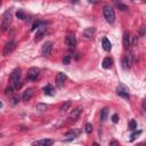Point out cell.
Wrapping results in <instances>:
<instances>
[{
  "label": "cell",
  "mask_w": 146,
  "mask_h": 146,
  "mask_svg": "<svg viewBox=\"0 0 146 146\" xmlns=\"http://www.w3.org/2000/svg\"><path fill=\"white\" fill-rule=\"evenodd\" d=\"M11 23V10L8 9L2 14V19H1V31H6L8 30L9 25Z\"/></svg>",
  "instance_id": "obj_1"
},
{
  "label": "cell",
  "mask_w": 146,
  "mask_h": 146,
  "mask_svg": "<svg viewBox=\"0 0 146 146\" xmlns=\"http://www.w3.org/2000/svg\"><path fill=\"white\" fill-rule=\"evenodd\" d=\"M103 13H104L105 19H106L110 24H113L114 21H115V13H114V9H113L111 6H105L104 9H103Z\"/></svg>",
  "instance_id": "obj_2"
},
{
  "label": "cell",
  "mask_w": 146,
  "mask_h": 146,
  "mask_svg": "<svg viewBox=\"0 0 146 146\" xmlns=\"http://www.w3.org/2000/svg\"><path fill=\"white\" fill-rule=\"evenodd\" d=\"M21 73H22V70H21V68H15V70L10 73L9 79H10V82H11V84H13V86H15V84L19 81Z\"/></svg>",
  "instance_id": "obj_3"
},
{
  "label": "cell",
  "mask_w": 146,
  "mask_h": 146,
  "mask_svg": "<svg viewBox=\"0 0 146 146\" xmlns=\"http://www.w3.org/2000/svg\"><path fill=\"white\" fill-rule=\"evenodd\" d=\"M16 44H17V43H16L15 41H9V42H7L6 46H5V48H3L2 55H3V56H8L9 54H11V52L15 50Z\"/></svg>",
  "instance_id": "obj_4"
},
{
  "label": "cell",
  "mask_w": 146,
  "mask_h": 146,
  "mask_svg": "<svg viewBox=\"0 0 146 146\" xmlns=\"http://www.w3.org/2000/svg\"><path fill=\"white\" fill-rule=\"evenodd\" d=\"M81 112H82V107H81V106L74 108V110L71 112V114L68 115V122H75V121L78 120V117L80 116Z\"/></svg>",
  "instance_id": "obj_5"
},
{
  "label": "cell",
  "mask_w": 146,
  "mask_h": 146,
  "mask_svg": "<svg viewBox=\"0 0 146 146\" xmlns=\"http://www.w3.org/2000/svg\"><path fill=\"white\" fill-rule=\"evenodd\" d=\"M39 73H40L39 68H36V67H31V68L29 70V72H27V79H29L30 81H34V80H36V78L39 76Z\"/></svg>",
  "instance_id": "obj_6"
},
{
  "label": "cell",
  "mask_w": 146,
  "mask_h": 146,
  "mask_svg": "<svg viewBox=\"0 0 146 146\" xmlns=\"http://www.w3.org/2000/svg\"><path fill=\"white\" fill-rule=\"evenodd\" d=\"M51 49H52V42H46L42 48H41V55L42 56H49L50 52H51Z\"/></svg>",
  "instance_id": "obj_7"
},
{
  "label": "cell",
  "mask_w": 146,
  "mask_h": 146,
  "mask_svg": "<svg viewBox=\"0 0 146 146\" xmlns=\"http://www.w3.org/2000/svg\"><path fill=\"white\" fill-rule=\"evenodd\" d=\"M116 94H117L119 96L125 98V99H128V98L130 97V96H129V91H128V89H127L124 86H122V84H120V86L116 88Z\"/></svg>",
  "instance_id": "obj_8"
},
{
  "label": "cell",
  "mask_w": 146,
  "mask_h": 146,
  "mask_svg": "<svg viewBox=\"0 0 146 146\" xmlns=\"http://www.w3.org/2000/svg\"><path fill=\"white\" fill-rule=\"evenodd\" d=\"M65 81H66V74L65 73H62V72L58 73L57 76H56V86L58 88H62L64 86Z\"/></svg>",
  "instance_id": "obj_9"
},
{
  "label": "cell",
  "mask_w": 146,
  "mask_h": 146,
  "mask_svg": "<svg viewBox=\"0 0 146 146\" xmlns=\"http://www.w3.org/2000/svg\"><path fill=\"white\" fill-rule=\"evenodd\" d=\"M131 64H132V54H129V55H127V56L123 57V59H122V66L127 70V68H129L131 66Z\"/></svg>",
  "instance_id": "obj_10"
},
{
  "label": "cell",
  "mask_w": 146,
  "mask_h": 146,
  "mask_svg": "<svg viewBox=\"0 0 146 146\" xmlns=\"http://www.w3.org/2000/svg\"><path fill=\"white\" fill-rule=\"evenodd\" d=\"M54 144V140L51 139H41V140H36L33 141V146H50Z\"/></svg>",
  "instance_id": "obj_11"
},
{
  "label": "cell",
  "mask_w": 146,
  "mask_h": 146,
  "mask_svg": "<svg viewBox=\"0 0 146 146\" xmlns=\"http://www.w3.org/2000/svg\"><path fill=\"white\" fill-rule=\"evenodd\" d=\"M44 34H46V26H44V25H41V26L36 30V34H35L34 40H35V41H40V40L43 38Z\"/></svg>",
  "instance_id": "obj_12"
},
{
  "label": "cell",
  "mask_w": 146,
  "mask_h": 146,
  "mask_svg": "<svg viewBox=\"0 0 146 146\" xmlns=\"http://www.w3.org/2000/svg\"><path fill=\"white\" fill-rule=\"evenodd\" d=\"M33 92H34L33 88H27V89H26V90L23 92V96H22L23 100H24V102L30 100V99L32 98V96H33Z\"/></svg>",
  "instance_id": "obj_13"
},
{
  "label": "cell",
  "mask_w": 146,
  "mask_h": 146,
  "mask_svg": "<svg viewBox=\"0 0 146 146\" xmlns=\"http://www.w3.org/2000/svg\"><path fill=\"white\" fill-rule=\"evenodd\" d=\"M65 41H66V43H67V46H68L70 48H73V47L76 44V39H75V36H74L73 34H68V35L66 36Z\"/></svg>",
  "instance_id": "obj_14"
},
{
  "label": "cell",
  "mask_w": 146,
  "mask_h": 146,
  "mask_svg": "<svg viewBox=\"0 0 146 146\" xmlns=\"http://www.w3.org/2000/svg\"><path fill=\"white\" fill-rule=\"evenodd\" d=\"M94 35H95V27H88V29H86L84 30V32H83V36L86 38V39H92L94 38Z\"/></svg>",
  "instance_id": "obj_15"
},
{
  "label": "cell",
  "mask_w": 146,
  "mask_h": 146,
  "mask_svg": "<svg viewBox=\"0 0 146 146\" xmlns=\"http://www.w3.org/2000/svg\"><path fill=\"white\" fill-rule=\"evenodd\" d=\"M43 94L47 95V96H54L55 95V89L51 84H47L44 88H43Z\"/></svg>",
  "instance_id": "obj_16"
},
{
  "label": "cell",
  "mask_w": 146,
  "mask_h": 146,
  "mask_svg": "<svg viewBox=\"0 0 146 146\" xmlns=\"http://www.w3.org/2000/svg\"><path fill=\"white\" fill-rule=\"evenodd\" d=\"M102 44H103V48H104L105 50H107V51H110V50L112 49V43H111V41H110L107 38H104V39H103Z\"/></svg>",
  "instance_id": "obj_17"
},
{
  "label": "cell",
  "mask_w": 146,
  "mask_h": 146,
  "mask_svg": "<svg viewBox=\"0 0 146 146\" xmlns=\"http://www.w3.org/2000/svg\"><path fill=\"white\" fill-rule=\"evenodd\" d=\"M130 39H131L130 34L128 32H124V34H123V44H124L125 48H128L130 46Z\"/></svg>",
  "instance_id": "obj_18"
},
{
  "label": "cell",
  "mask_w": 146,
  "mask_h": 146,
  "mask_svg": "<svg viewBox=\"0 0 146 146\" xmlns=\"http://www.w3.org/2000/svg\"><path fill=\"white\" fill-rule=\"evenodd\" d=\"M112 63H113L112 58H110V57H106V58H104V59H103V63H102V65H103V67H104V68H110V67L112 66Z\"/></svg>",
  "instance_id": "obj_19"
},
{
  "label": "cell",
  "mask_w": 146,
  "mask_h": 146,
  "mask_svg": "<svg viewBox=\"0 0 146 146\" xmlns=\"http://www.w3.org/2000/svg\"><path fill=\"white\" fill-rule=\"evenodd\" d=\"M71 105H72V102H71V100H67V102H65L64 104H62V105H60L59 111H60V112H66L67 110H70Z\"/></svg>",
  "instance_id": "obj_20"
},
{
  "label": "cell",
  "mask_w": 146,
  "mask_h": 146,
  "mask_svg": "<svg viewBox=\"0 0 146 146\" xmlns=\"http://www.w3.org/2000/svg\"><path fill=\"white\" fill-rule=\"evenodd\" d=\"M107 114H108V108H107V107H104V108L100 111V121H102V122H105V121H106Z\"/></svg>",
  "instance_id": "obj_21"
},
{
  "label": "cell",
  "mask_w": 146,
  "mask_h": 146,
  "mask_svg": "<svg viewBox=\"0 0 146 146\" xmlns=\"http://www.w3.org/2000/svg\"><path fill=\"white\" fill-rule=\"evenodd\" d=\"M113 2L115 3V6L120 9V10H122V11H124V10H127L128 8H127V6L124 5V3H122L121 1H119V0H113Z\"/></svg>",
  "instance_id": "obj_22"
},
{
  "label": "cell",
  "mask_w": 146,
  "mask_h": 146,
  "mask_svg": "<svg viewBox=\"0 0 146 146\" xmlns=\"http://www.w3.org/2000/svg\"><path fill=\"white\" fill-rule=\"evenodd\" d=\"M78 133H79V131H73V130H72V131H68V132L65 135V137H67L68 139H73L74 137H76Z\"/></svg>",
  "instance_id": "obj_23"
},
{
  "label": "cell",
  "mask_w": 146,
  "mask_h": 146,
  "mask_svg": "<svg viewBox=\"0 0 146 146\" xmlns=\"http://www.w3.org/2000/svg\"><path fill=\"white\" fill-rule=\"evenodd\" d=\"M14 89H15V87L11 84V86H9V87H7L6 88V90H5V95H13L14 94Z\"/></svg>",
  "instance_id": "obj_24"
},
{
  "label": "cell",
  "mask_w": 146,
  "mask_h": 146,
  "mask_svg": "<svg viewBox=\"0 0 146 146\" xmlns=\"http://www.w3.org/2000/svg\"><path fill=\"white\" fill-rule=\"evenodd\" d=\"M18 102H19V96H18V95H14L13 98H11V100H10L11 105H16Z\"/></svg>",
  "instance_id": "obj_25"
},
{
  "label": "cell",
  "mask_w": 146,
  "mask_h": 146,
  "mask_svg": "<svg viewBox=\"0 0 146 146\" xmlns=\"http://www.w3.org/2000/svg\"><path fill=\"white\" fill-rule=\"evenodd\" d=\"M129 129H131V130H136L137 129V123H136L135 120H130V122H129Z\"/></svg>",
  "instance_id": "obj_26"
},
{
  "label": "cell",
  "mask_w": 146,
  "mask_h": 146,
  "mask_svg": "<svg viewBox=\"0 0 146 146\" xmlns=\"http://www.w3.org/2000/svg\"><path fill=\"white\" fill-rule=\"evenodd\" d=\"M70 62H71V56L70 55H65L64 58H63V64L64 65H68Z\"/></svg>",
  "instance_id": "obj_27"
},
{
  "label": "cell",
  "mask_w": 146,
  "mask_h": 146,
  "mask_svg": "<svg viewBox=\"0 0 146 146\" xmlns=\"http://www.w3.org/2000/svg\"><path fill=\"white\" fill-rule=\"evenodd\" d=\"M84 130H86L87 133H91V131H92V125H91V123H87L86 127H84Z\"/></svg>",
  "instance_id": "obj_28"
},
{
  "label": "cell",
  "mask_w": 146,
  "mask_h": 146,
  "mask_svg": "<svg viewBox=\"0 0 146 146\" xmlns=\"http://www.w3.org/2000/svg\"><path fill=\"white\" fill-rule=\"evenodd\" d=\"M47 107H48V106H47L46 104H38V105H36V110L40 111V112H41V111H44Z\"/></svg>",
  "instance_id": "obj_29"
},
{
  "label": "cell",
  "mask_w": 146,
  "mask_h": 146,
  "mask_svg": "<svg viewBox=\"0 0 146 146\" xmlns=\"http://www.w3.org/2000/svg\"><path fill=\"white\" fill-rule=\"evenodd\" d=\"M140 133H141V131H140V130L132 132V133H131V136H130V140H133V139H135V138H137V136H139Z\"/></svg>",
  "instance_id": "obj_30"
},
{
  "label": "cell",
  "mask_w": 146,
  "mask_h": 146,
  "mask_svg": "<svg viewBox=\"0 0 146 146\" xmlns=\"http://www.w3.org/2000/svg\"><path fill=\"white\" fill-rule=\"evenodd\" d=\"M16 16H17L19 19H25V14H24L22 10H18V11L16 13Z\"/></svg>",
  "instance_id": "obj_31"
},
{
  "label": "cell",
  "mask_w": 146,
  "mask_h": 146,
  "mask_svg": "<svg viewBox=\"0 0 146 146\" xmlns=\"http://www.w3.org/2000/svg\"><path fill=\"white\" fill-rule=\"evenodd\" d=\"M40 25H44V24H43V23H41V22H36V23H34V24H33V26H32V29H31V30H32V31H34L35 29H39L38 26H40Z\"/></svg>",
  "instance_id": "obj_32"
},
{
  "label": "cell",
  "mask_w": 146,
  "mask_h": 146,
  "mask_svg": "<svg viewBox=\"0 0 146 146\" xmlns=\"http://www.w3.org/2000/svg\"><path fill=\"white\" fill-rule=\"evenodd\" d=\"M145 33H146V26H141V27H140V30H139V35H140V36H143Z\"/></svg>",
  "instance_id": "obj_33"
},
{
  "label": "cell",
  "mask_w": 146,
  "mask_h": 146,
  "mask_svg": "<svg viewBox=\"0 0 146 146\" xmlns=\"http://www.w3.org/2000/svg\"><path fill=\"white\" fill-rule=\"evenodd\" d=\"M112 121H113L114 123H117V121H119V115H117V114H113V115H112Z\"/></svg>",
  "instance_id": "obj_34"
},
{
  "label": "cell",
  "mask_w": 146,
  "mask_h": 146,
  "mask_svg": "<svg viewBox=\"0 0 146 146\" xmlns=\"http://www.w3.org/2000/svg\"><path fill=\"white\" fill-rule=\"evenodd\" d=\"M141 110L144 113H146V98L143 100V104H141Z\"/></svg>",
  "instance_id": "obj_35"
},
{
  "label": "cell",
  "mask_w": 146,
  "mask_h": 146,
  "mask_svg": "<svg viewBox=\"0 0 146 146\" xmlns=\"http://www.w3.org/2000/svg\"><path fill=\"white\" fill-rule=\"evenodd\" d=\"M110 145H119V143H117V141H115V140H113V141H111V143H110Z\"/></svg>",
  "instance_id": "obj_36"
},
{
  "label": "cell",
  "mask_w": 146,
  "mask_h": 146,
  "mask_svg": "<svg viewBox=\"0 0 146 146\" xmlns=\"http://www.w3.org/2000/svg\"><path fill=\"white\" fill-rule=\"evenodd\" d=\"M98 0H89V2H91V3H95V2H97Z\"/></svg>",
  "instance_id": "obj_37"
},
{
  "label": "cell",
  "mask_w": 146,
  "mask_h": 146,
  "mask_svg": "<svg viewBox=\"0 0 146 146\" xmlns=\"http://www.w3.org/2000/svg\"><path fill=\"white\" fill-rule=\"evenodd\" d=\"M15 1H21V0H15Z\"/></svg>",
  "instance_id": "obj_38"
},
{
  "label": "cell",
  "mask_w": 146,
  "mask_h": 146,
  "mask_svg": "<svg viewBox=\"0 0 146 146\" xmlns=\"http://www.w3.org/2000/svg\"><path fill=\"white\" fill-rule=\"evenodd\" d=\"M131 1H133V0H131Z\"/></svg>",
  "instance_id": "obj_39"
}]
</instances>
